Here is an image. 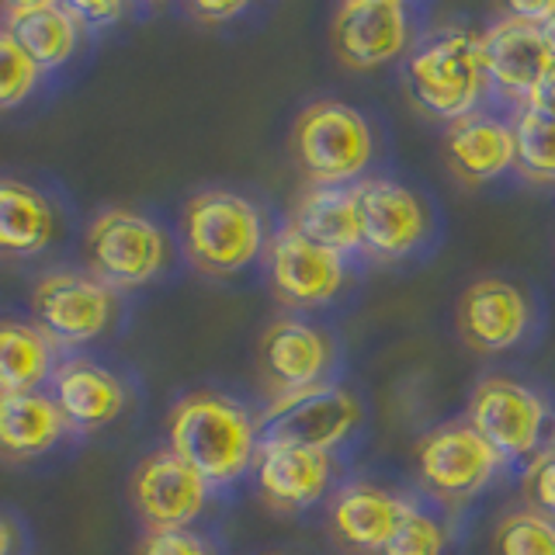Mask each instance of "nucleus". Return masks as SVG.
I'll list each match as a JSON object with an SVG mask.
<instances>
[{"mask_svg": "<svg viewBox=\"0 0 555 555\" xmlns=\"http://www.w3.org/2000/svg\"><path fill=\"white\" fill-rule=\"evenodd\" d=\"M167 448L208 486H230L254 473L260 451L257 416L222 392H188L167 413Z\"/></svg>", "mask_w": 555, "mask_h": 555, "instance_id": "nucleus-1", "label": "nucleus"}, {"mask_svg": "<svg viewBox=\"0 0 555 555\" xmlns=\"http://www.w3.org/2000/svg\"><path fill=\"white\" fill-rule=\"evenodd\" d=\"M181 247L208 278H230L264 257V216L260 208L225 188L191 195L181 212Z\"/></svg>", "mask_w": 555, "mask_h": 555, "instance_id": "nucleus-2", "label": "nucleus"}, {"mask_svg": "<svg viewBox=\"0 0 555 555\" xmlns=\"http://www.w3.org/2000/svg\"><path fill=\"white\" fill-rule=\"evenodd\" d=\"M288 146L309 188H354L375 156L369 118L330 98L295 115Z\"/></svg>", "mask_w": 555, "mask_h": 555, "instance_id": "nucleus-3", "label": "nucleus"}, {"mask_svg": "<svg viewBox=\"0 0 555 555\" xmlns=\"http://www.w3.org/2000/svg\"><path fill=\"white\" fill-rule=\"evenodd\" d=\"M406 87L416 108L448 121V126L479 112V101L490 87L482 69L479 31L451 28L416 46L406 60Z\"/></svg>", "mask_w": 555, "mask_h": 555, "instance_id": "nucleus-4", "label": "nucleus"}, {"mask_svg": "<svg viewBox=\"0 0 555 555\" xmlns=\"http://www.w3.org/2000/svg\"><path fill=\"white\" fill-rule=\"evenodd\" d=\"M413 462L424 493L444 507H462V503L479 496L507 465V459L468 421H448L427 430L416 441Z\"/></svg>", "mask_w": 555, "mask_h": 555, "instance_id": "nucleus-5", "label": "nucleus"}, {"mask_svg": "<svg viewBox=\"0 0 555 555\" xmlns=\"http://www.w3.org/2000/svg\"><path fill=\"white\" fill-rule=\"evenodd\" d=\"M83 254L108 288H139L164 274L170 243L160 225L132 208H104L87 225Z\"/></svg>", "mask_w": 555, "mask_h": 555, "instance_id": "nucleus-6", "label": "nucleus"}, {"mask_svg": "<svg viewBox=\"0 0 555 555\" xmlns=\"http://www.w3.org/2000/svg\"><path fill=\"white\" fill-rule=\"evenodd\" d=\"M361 416V403L351 389L320 382V386L309 389L271 396V403L257 416V424L260 438L334 451L358 430Z\"/></svg>", "mask_w": 555, "mask_h": 555, "instance_id": "nucleus-7", "label": "nucleus"}, {"mask_svg": "<svg viewBox=\"0 0 555 555\" xmlns=\"http://www.w3.org/2000/svg\"><path fill=\"white\" fill-rule=\"evenodd\" d=\"M465 421L490 441L503 459H531L545 444L548 406L531 386L507 375H486L468 396Z\"/></svg>", "mask_w": 555, "mask_h": 555, "instance_id": "nucleus-8", "label": "nucleus"}, {"mask_svg": "<svg viewBox=\"0 0 555 555\" xmlns=\"http://www.w3.org/2000/svg\"><path fill=\"white\" fill-rule=\"evenodd\" d=\"M31 317L52 347L87 344L112 326L115 288L83 271H49L31 288Z\"/></svg>", "mask_w": 555, "mask_h": 555, "instance_id": "nucleus-9", "label": "nucleus"}, {"mask_svg": "<svg viewBox=\"0 0 555 555\" xmlns=\"http://www.w3.org/2000/svg\"><path fill=\"white\" fill-rule=\"evenodd\" d=\"M268 285L278 302L292 309H323L347 285L344 257L306 240L295 225H278L264 247Z\"/></svg>", "mask_w": 555, "mask_h": 555, "instance_id": "nucleus-10", "label": "nucleus"}, {"mask_svg": "<svg viewBox=\"0 0 555 555\" xmlns=\"http://www.w3.org/2000/svg\"><path fill=\"white\" fill-rule=\"evenodd\" d=\"M208 486L195 468L170 448H156L135 465L129 493L146 531H184L202 517Z\"/></svg>", "mask_w": 555, "mask_h": 555, "instance_id": "nucleus-11", "label": "nucleus"}, {"mask_svg": "<svg viewBox=\"0 0 555 555\" xmlns=\"http://www.w3.org/2000/svg\"><path fill=\"white\" fill-rule=\"evenodd\" d=\"M413 17L403 0H347L334 11L330 42L347 69H378L410 49Z\"/></svg>", "mask_w": 555, "mask_h": 555, "instance_id": "nucleus-12", "label": "nucleus"}, {"mask_svg": "<svg viewBox=\"0 0 555 555\" xmlns=\"http://www.w3.org/2000/svg\"><path fill=\"white\" fill-rule=\"evenodd\" d=\"M479 49L490 87L500 98L520 104V108L555 69L542 28L511 11H503L490 28L479 31Z\"/></svg>", "mask_w": 555, "mask_h": 555, "instance_id": "nucleus-13", "label": "nucleus"}, {"mask_svg": "<svg viewBox=\"0 0 555 555\" xmlns=\"http://www.w3.org/2000/svg\"><path fill=\"white\" fill-rule=\"evenodd\" d=\"M337 361V344L326 330L282 317L264 326L257 340V369L271 396L309 389L326 382Z\"/></svg>", "mask_w": 555, "mask_h": 555, "instance_id": "nucleus-14", "label": "nucleus"}, {"mask_svg": "<svg viewBox=\"0 0 555 555\" xmlns=\"http://www.w3.org/2000/svg\"><path fill=\"white\" fill-rule=\"evenodd\" d=\"M534 323L531 295L507 278H479L455 306V326L476 354H503L528 337Z\"/></svg>", "mask_w": 555, "mask_h": 555, "instance_id": "nucleus-15", "label": "nucleus"}, {"mask_svg": "<svg viewBox=\"0 0 555 555\" xmlns=\"http://www.w3.org/2000/svg\"><path fill=\"white\" fill-rule=\"evenodd\" d=\"M361 202V243L375 260H403L430 233V212L421 195L389 178H369L354 184Z\"/></svg>", "mask_w": 555, "mask_h": 555, "instance_id": "nucleus-16", "label": "nucleus"}, {"mask_svg": "<svg viewBox=\"0 0 555 555\" xmlns=\"http://www.w3.org/2000/svg\"><path fill=\"white\" fill-rule=\"evenodd\" d=\"M254 479L268 507L295 514L326 496L330 479H334V455L306 444L260 438Z\"/></svg>", "mask_w": 555, "mask_h": 555, "instance_id": "nucleus-17", "label": "nucleus"}, {"mask_svg": "<svg viewBox=\"0 0 555 555\" xmlns=\"http://www.w3.org/2000/svg\"><path fill=\"white\" fill-rule=\"evenodd\" d=\"M410 500L386 490V486L354 479L340 486L330 500V531L347 552L382 555L403 520Z\"/></svg>", "mask_w": 555, "mask_h": 555, "instance_id": "nucleus-18", "label": "nucleus"}, {"mask_svg": "<svg viewBox=\"0 0 555 555\" xmlns=\"http://www.w3.org/2000/svg\"><path fill=\"white\" fill-rule=\"evenodd\" d=\"M52 403L63 413V424L77 434H91L118 421L126 410V386L121 378L101 369L98 361L69 358L52 372Z\"/></svg>", "mask_w": 555, "mask_h": 555, "instance_id": "nucleus-19", "label": "nucleus"}, {"mask_svg": "<svg viewBox=\"0 0 555 555\" xmlns=\"http://www.w3.org/2000/svg\"><path fill=\"white\" fill-rule=\"evenodd\" d=\"M444 160L451 173L468 184H490L514 170V121L493 112H473L444 129Z\"/></svg>", "mask_w": 555, "mask_h": 555, "instance_id": "nucleus-20", "label": "nucleus"}, {"mask_svg": "<svg viewBox=\"0 0 555 555\" xmlns=\"http://www.w3.org/2000/svg\"><path fill=\"white\" fill-rule=\"evenodd\" d=\"M0 28L28 52L39 69H56L69 63L80 46V22L66 4L52 0H14L0 11Z\"/></svg>", "mask_w": 555, "mask_h": 555, "instance_id": "nucleus-21", "label": "nucleus"}, {"mask_svg": "<svg viewBox=\"0 0 555 555\" xmlns=\"http://www.w3.org/2000/svg\"><path fill=\"white\" fill-rule=\"evenodd\" d=\"M288 225L306 240L340 257L361 250V202L358 188H309L292 205Z\"/></svg>", "mask_w": 555, "mask_h": 555, "instance_id": "nucleus-22", "label": "nucleus"}, {"mask_svg": "<svg viewBox=\"0 0 555 555\" xmlns=\"http://www.w3.org/2000/svg\"><path fill=\"white\" fill-rule=\"evenodd\" d=\"M63 413L49 392H0V455L25 462L63 438Z\"/></svg>", "mask_w": 555, "mask_h": 555, "instance_id": "nucleus-23", "label": "nucleus"}, {"mask_svg": "<svg viewBox=\"0 0 555 555\" xmlns=\"http://www.w3.org/2000/svg\"><path fill=\"white\" fill-rule=\"evenodd\" d=\"M56 240V208L39 188L0 178V254L31 257Z\"/></svg>", "mask_w": 555, "mask_h": 555, "instance_id": "nucleus-24", "label": "nucleus"}, {"mask_svg": "<svg viewBox=\"0 0 555 555\" xmlns=\"http://www.w3.org/2000/svg\"><path fill=\"white\" fill-rule=\"evenodd\" d=\"M56 372L52 340L35 323L0 320V392H39Z\"/></svg>", "mask_w": 555, "mask_h": 555, "instance_id": "nucleus-25", "label": "nucleus"}, {"mask_svg": "<svg viewBox=\"0 0 555 555\" xmlns=\"http://www.w3.org/2000/svg\"><path fill=\"white\" fill-rule=\"evenodd\" d=\"M514 170L531 184H555V118L534 108H517Z\"/></svg>", "mask_w": 555, "mask_h": 555, "instance_id": "nucleus-26", "label": "nucleus"}, {"mask_svg": "<svg viewBox=\"0 0 555 555\" xmlns=\"http://www.w3.org/2000/svg\"><path fill=\"white\" fill-rule=\"evenodd\" d=\"M493 555H555V520L531 507L503 514L493 528Z\"/></svg>", "mask_w": 555, "mask_h": 555, "instance_id": "nucleus-27", "label": "nucleus"}, {"mask_svg": "<svg viewBox=\"0 0 555 555\" xmlns=\"http://www.w3.org/2000/svg\"><path fill=\"white\" fill-rule=\"evenodd\" d=\"M444 552H448V528L413 500L403 520H399L396 534L389 538V545L382 548V555H444Z\"/></svg>", "mask_w": 555, "mask_h": 555, "instance_id": "nucleus-28", "label": "nucleus"}, {"mask_svg": "<svg viewBox=\"0 0 555 555\" xmlns=\"http://www.w3.org/2000/svg\"><path fill=\"white\" fill-rule=\"evenodd\" d=\"M39 74L42 69L28 60V52L0 28V112H11L28 101L35 83H39Z\"/></svg>", "mask_w": 555, "mask_h": 555, "instance_id": "nucleus-29", "label": "nucleus"}, {"mask_svg": "<svg viewBox=\"0 0 555 555\" xmlns=\"http://www.w3.org/2000/svg\"><path fill=\"white\" fill-rule=\"evenodd\" d=\"M520 490H525L531 511H542L555 520V444H542V451H534L528 459Z\"/></svg>", "mask_w": 555, "mask_h": 555, "instance_id": "nucleus-30", "label": "nucleus"}, {"mask_svg": "<svg viewBox=\"0 0 555 555\" xmlns=\"http://www.w3.org/2000/svg\"><path fill=\"white\" fill-rule=\"evenodd\" d=\"M135 555H216V548L195 531H146Z\"/></svg>", "mask_w": 555, "mask_h": 555, "instance_id": "nucleus-31", "label": "nucleus"}, {"mask_svg": "<svg viewBox=\"0 0 555 555\" xmlns=\"http://www.w3.org/2000/svg\"><path fill=\"white\" fill-rule=\"evenodd\" d=\"M69 11H74V17L80 22V28H101V25H112L118 22L121 14H126V8L115 4V0H104V4H66Z\"/></svg>", "mask_w": 555, "mask_h": 555, "instance_id": "nucleus-32", "label": "nucleus"}, {"mask_svg": "<svg viewBox=\"0 0 555 555\" xmlns=\"http://www.w3.org/2000/svg\"><path fill=\"white\" fill-rule=\"evenodd\" d=\"M243 11H247V4H240V0H233V4H191V14H195L202 25L233 22V17L243 14Z\"/></svg>", "mask_w": 555, "mask_h": 555, "instance_id": "nucleus-33", "label": "nucleus"}, {"mask_svg": "<svg viewBox=\"0 0 555 555\" xmlns=\"http://www.w3.org/2000/svg\"><path fill=\"white\" fill-rule=\"evenodd\" d=\"M525 108H534V112H542V115L555 118V69L545 77V83L531 94V101L525 104Z\"/></svg>", "mask_w": 555, "mask_h": 555, "instance_id": "nucleus-34", "label": "nucleus"}, {"mask_svg": "<svg viewBox=\"0 0 555 555\" xmlns=\"http://www.w3.org/2000/svg\"><path fill=\"white\" fill-rule=\"evenodd\" d=\"M17 548V531L8 517H0V555H14Z\"/></svg>", "mask_w": 555, "mask_h": 555, "instance_id": "nucleus-35", "label": "nucleus"}, {"mask_svg": "<svg viewBox=\"0 0 555 555\" xmlns=\"http://www.w3.org/2000/svg\"><path fill=\"white\" fill-rule=\"evenodd\" d=\"M542 39H545V46H548V52H552V60H555V14L542 25Z\"/></svg>", "mask_w": 555, "mask_h": 555, "instance_id": "nucleus-36", "label": "nucleus"}]
</instances>
